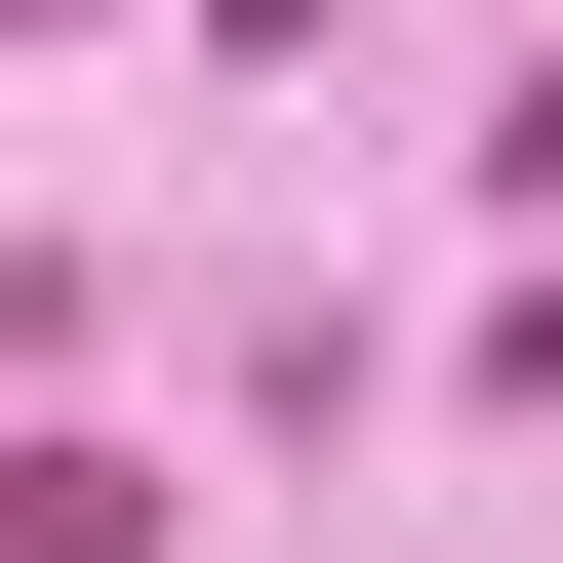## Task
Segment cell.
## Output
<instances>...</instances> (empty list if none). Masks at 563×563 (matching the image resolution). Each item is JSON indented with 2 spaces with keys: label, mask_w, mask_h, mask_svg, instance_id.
I'll return each instance as SVG.
<instances>
[{
  "label": "cell",
  "mask_w": 563,
  "mask_h": 563,
  "mask_svg": "<svg viewBox=\"0 0 563 563\" xmlns=\"http://www.w3.org/2000/svg\"><path fill=\"white\" fill-rule=\"evenodd\" d=\"M242 41H322V0H242Z\"/></svg>",
  "instance_id": "2"
},
{
  "label": "cell",
  "mask_w": 563,
  "mask_h": 563,
  "mask_svg": "<svg viewBox=\"0 0 563 563\" xmlns=\"http://www.w3.org/2000/svg\"><path fill=\"white\" fill-rule=\"evenodd\" d=\"M523 201H563V81H523Z\"/></svg>",
  "instance_id": "1"
}]
</instances>
